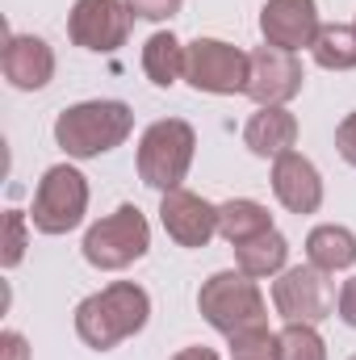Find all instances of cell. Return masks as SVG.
<instances>
[{
    "label": "cell",
    "instance_id": "7c38bea8",
    "mask_svg": "<svg viewBox=\"0 0 356 360\" xmlns=\"http://www.w3.org/2000/svg\"><path fill=\"white\" fill-rule=\"evenodd\" d=\"M319 4L314 0H265L260 8V34H265L268 46H281V51H302L314 42L319 34Z\"/></svg>",
    "mask_w": 356,
    "mask_h": 360
},
{
    "label": "cell",
    "instance_id": "d4e9b609",
    "mask_svg": "<svg viewBox=\"0 0 356 360\" xmlns=\"http://www.w3.org/2000/svg\"><path fill=\"white\" fill-rule=\"evenodd\" d=\"M336 151L356 168V113H348V117L336 126Z\"/></svg>",
    "mask_w": 356,
    "mask_h": 360
},
{
    "label": "cell",
    "instance_id": "9a60e30c",
    "mask_svg": "<svg viewBox=\"0 0 356 360\" xmlns=\"http://www.w3.org/2000/svg\"><path fill=\"white\" fill-rule=\"evenodd\" d=\"M243 143H248L252 155L276 160V155L293 151V143H298V117L285 105H260L248 117V126H243Z\"/></svg>",
    "mask_w": 356,
    "mask_h": 360
},
{
    "label": "cell",
    "instance_id": "7a4b0ae2",
    "mask_svg": "<svg viewBox=\"0 0 356 360\" xmlns=\"http://www.w3.org/2000/svg\"><path fill=\"white\" fill-rule=\"evenodd\" d=\"M134 130V109L126 101H80L55 117V143L72 160H96L122 147Z\"/></svg>",
    "mask_w": 356,
    "mask_h": 360
},
{
    "label": "cell",
    "instance_id": "6da1fadb",
    "mask_svg": "<svg viewBox=\"0 0 356 360\" xmlns=\"http://www.w3.org/2000/svg\"><path fill=\"white\" fill-rule=\"evenodd\" d=\"M147 319H151L147 289L134 285V281H113V285H105L101 293H92L76 306V335L96 352H109L122 340L139 335L147 327Z\"/></svg>",
    "mask_w": 356,
    "mask_h": 360
},
{
    "label": "cell",
    "instance_id": "277c9868",
    "mask_svg": "<svg viewBox=\"0 0 356 360\" xmlns=\"http://www.w3.org/2000/svg\"><path fill=\"white\" fill-rule=\"evenodd\" d=\"M197 310L222 335H235V331H248V327L268 323V306H265V293H260L256 276H248V272H239V269L214 272L201 285V293H197Z\"/></svg>",
    "mask_w": 356,
    "mask_h": 360
},
{
    "label": "cell",
    "instance_id": "f546056e",
    "mask_svg": "<svg viewBox=\"0 0 356 360\" xmlns=\"http://www.w3.org/2000/svg\"><path fill=\"white\" fill-rule=\"evenodd\" d=\"M352 360H356V356H352Z\"/></svg>",
    "mask_w": 356,
    "mask_h": 360
},
{
    "label": "cell",
    "instance_id": "603a6c76",
    "mask_svg": "<svg viewBox=\"0 0 356 360\" xmlns=\"http://www.w3.org/2000/svg\"><path fill=\"white\" fill-rule=\"evenodd\" d=\"M25 256V214L21 210H8L4 214V252H0V264L4 269H17Z\"/></svg>",
    "mask_w": 356,
    "mask_h": 360
},
{
    "label": "cell",
    "instance_id": "e0dca14e",
    "mask_svg": "<svg viewBox=\"0 0 356 360\" xmlns=\"http://www.w3.org/2000/svg\"><path fill=\"white\" fill-rule=\"evenodd\" d=\"M265 231H272V214H268L260 201L235 197V201H222L218 205V235L231 248H239V243H248V239H256Z\"/></svg>",
    "mask_w": 356,
    "mask_h": 360
},
{
    "label": "cell",
    "instance_id": "9c48e42d",
    "mask_svg": "<svg viewBox=\"0 0 356 360\" xmlns=\"http://www.w3.org/2000/svg\"><path fill=\"white\" fill-rule=\"evenodd\" d=\"M130 21H134V13L126 0H76L68 13V38L80 51L113 55L117 46H126Z\"/></svg>",
    "mask_w": 356,
    "mask_h": 360
},
{
    "label": "cell",
    "instance_id": "3957f363",
    "mask_svg": "<svg viewBox=\"0 0 356 360\" xmlns=\"http://www.w3.org/2000/svg\"><path fill=\"white\" fill-rule=\"evenodd\" d=\"M193 151H197V134L189 122L180 117H164V122H151L139 139V180L147 188H160V193H172L180 188V180L189 176L193 168Z\"/></svg>",
    "mask_w": 356,
    "mask_h": 360
},
{
    "label": "cell",
    "instance_id": "30bf717a",
    "mask_svg": "<svg viewBox=\"0 0 356 360\" xmlns=\"http://www.w3.org/2000/svg\"><path fill=\"white\" fill-rule=\"evenodd\" d=\"M302 59L281 46H256L252 51V76H248V96L256 105H289L302 92Z\"/></svg>",
    "mask_w": 356,
    "mask_h": 360
},
{
    "label": "cell",
    "instance_id": "2e32d148",
    "mask_svg": "<svg viewBox=\"0 0 356 360\" xmlns=\"http://www.w3.org/2000/svg\"><path fill=\"white\" fill-rule=\"evenodd\" d=\"M306 260L323 272H344L356 264V235L348 226L323 222L306 235Z\"/></svg>",
    "mask_w": 356,
    "mask_h": 360
},
{
    "label": "cell",
    "instance_id": "52a82bcc",
    "mask_svg": "<svg viewBox=\"0 0 356 360\" xmlns=\"http://www.w3.org/2000/svg\"><path fill=\"white\" fill-rule=\"evenodd\" d=\"M248 76H252V55H243L222 38H193L184 46V80L197 92L235 96L248 92Z\"/></svg>",
    "mask_w": 356,
    "mask_h": 360
},
{
    "label": "cell",
    "instance_id": "4fadbf2b",
    "mask_svg": "<svg viewBox=\"0 0 356 360\" xmlns=\"http://www.w3.org/2000/svg\"><path fill=\"white\" fill-rule=\"evenodd\" d=\"M4 80L21 92H38L55 80V51L38 34H13L0 51Z\"/></svg>",
    "mask_w": 356,
    "mask_h": 360
},
{
    "label": "cell",
    "instance_id": "8fae6325",
    "mask_svg": "<svg viewBox=\"0 0 356 360\" xmlns=\"http://www.w3.org/2000/svg\"><path fill=\"white\" fill-rule=\"evenodd\" d=\"M160 222H164L172 243H180V248H205L218 235V205H210L205 197H197L189 188H172L160 201Z\"/></svg>",
    "mask_w": 356,
    "mask_h": 360
},
{
    "label": "cell",
    "instance_id": "ffe728a7",
    "mask_svg": "<svg viewBox=\"0 0 356 360\" xmlns=\"http://www.w3.org/2000/svg\"><path fill=\"white\" fill-rule=\"evenodd\" d=\"M310 55L323 72H352L356 68V25H323L310 42Z\"/></svg>",
    "mask_w": 356,
    "mask_h": 360
},
{
    "label": "cell",
    "instance_id": "f1b7e54d",
    "mask_svg": "<svg viewBox=\"0 0 356 360\" xmlns=\"http://www.w3.org/2000/svg\"><path fill=\"white\" fill-rule=\"evenodd\" d=\"M352 25H356V21H352Z\"/></svg>",
    "mask_w": 356,
    "mask_h": 360
},
{
    "label": "cell",
    "instance_id": "44dd1931",
    "mask_svg": "<svg viewBox=\"0 0 356 360\" xmlns=\"http://www.w3.org/2000/svg\"><path fill=\"white\" fill-rule=\"evenodd\" d=\"M276 340H281V360H327V344L314 331V323H285Z\"/></svg>",
    "mask_w": 356,
    "mask_h": 360
},
{
    "label": "cell",
    "instance_id": "ba28073f",
    "mask_svg": "<svg viewBox=\"0 0 356 360\" xmlns=\"http://www.w3.org/2000/svg\"><path fill=\"white\" fill-rule=\"evenodd\" d=\"M336 281L331 272L314 269L310 260L298 269H285L272 281V306L285 323H323L336 310Z\"/></svg>",
    "mask_w": 356,
    "mask_h": 360
},
{
    "label": "cell",
    "instance_id": "d6986e66",
    "mask_svg": "<svg viewBox=\"0 0 356 360\" xmlns=\"http://www.w3.org/2000/svg\"><path fill=\"white\" fill-rule=\"evenodd\" d=\"M143 72L155 89H172L177 80H184V42L168 30L151 34L143 46Z\"/></svg>",
    "mask_w": 356,
    "mask_h": 360
},
{
    "label": "cell",
    "instance_id": "5b68a950",
    "mask_svg": "<svg viewBox=\"0 0 356 360\" xmlns=\"http://www.w3.org/2000/svg\"><path fill=\"white\" fill-rule=\"evenodd\" d=\"M151 248V226L143 218L139 205H117L113 214H105L101 222H92L84 235V260L101 272H122L134 260H143Z\"/></svg>",
    "mask_w": 356,
    "mask_h": 360
},
{
    "label": "cell",
    "instance_id": "ac0fdd59",
    "mask_svg": "<svg viewBox=\"0 0 356 360\" xmlns=\"http://www.w3.org/2000/svg\"><path fill=\"white\" fill-rule=\"evenodd\" d=\"M285 260H289V239H285L276 226L235 248V264H239V272H248V276H256V281H260V276L285 272Z\"/></svg>",
    "mask_w": 356,
    "mask_h": 360
},
{
    "label": "cell",
    "instance_id": "cb8c5ba5",
    "mask_svg": "<svg viewBox=\"0 0 356 360\" xmlns=\"http://www.w3.org/2000/svg\"><path fill=\"white\" fill-rule=\"evenodd\" d=\"M126 4H130V13L143 17V21H168V17L180 13L184 0H126Z\"/></svg>",
    "mask_w": 356,
    "mask_h": 360
},
{
    "label": "cell",
    "instance_id": "484cf974",
    "mask_svg": "<svg viewBox=\"0 0 356 360\" xmlns=\"http://www.w3.org/2000/svg\"><path fill=\"white\" fill-rule=\"evenodd\" d=\"M0 360H30V344L21 331H4L0 335Z\"/></svg>",
    "mask_w": 356,
    "mask_h": 360
},
{
    "label": "cell",
    "instance_id": "7402d4cb",
    "mask_svg": "<svg viewBox=\"0 0 356 360\" xmlns=\"http://www.w3.org/2000/svg\"><path fill=\"white\" fill-rule=\"evenodd\" d=\"M227 340H231V360H281V340L276 331H268V323L235 331Z\"/></svg>",
    "mask_w": 356,
    "mask_h": 360
},
{
    "label": "cell",
    "instance_id": "4316f807",
    "mask_svg": "<svg viewBox=\"0 0 356 360\" xmlns=\"http://www.w3.org/2000/svg\"><path fill=\"white\" fill-rule=\"evenodd\" d=\"M336 310H340V319L356 327V276L352 281H344V289H340V302H336Z\"/></svg>",
    "mask_w": 356,
    "mask_h": 360
},
{
    "label": "cell",
    "instance_id": "8992f818",
    "mask_svg": "<svg viewBox=\"0 0 356 360\" xmlns=\"http://www.w3.org/2000/svg\"><path fill=\"white\" fill-rule=\"evenodd\" d=\"M89 214V180L80 168L72 164H55L46 168L38 180V193H34V210H30V222L34 231L42 235H68L84 222Z\"/></svg>",
    "mask_w": 356,
    "mask_h": 360
},
{
    "label": "cell",
    "instance_id": "83f0119b",
    "mask_svg": "<svg viewBox=\"0 0 356 360\" xmlns=\"http://www.w3.org/2000/svg\"><path fill=\"white\" fill-rule=\"evenodd\" d=\"M172 360H218V352H214V348H201V344H197V348H180V352H177Z\"/></svg>",
    "mask_w": 356,
    "mask_h": 360
},
{
    "label": "cell",
    "instance_id": "5bb4252c",
    "mask_svg": "<svg viewBox=\"0 0 356 360\" xmlns=\"http://www.w3.org/2000/svg\"><path fill=\"white\" fill-rule=\"evenodd\" d=\"M272 193L289 214H314L323 205V176L302 151H285L272 160Z\"/></svg>",
    "mask_w": 356,
    "mask_h": 360
}]
</instances>
